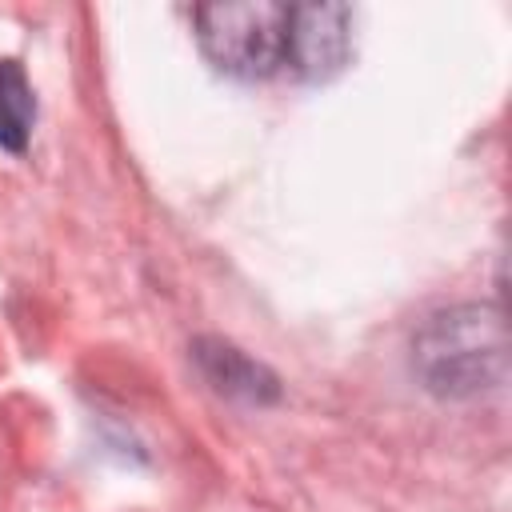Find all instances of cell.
Wrapping results in <instances>:
<instances>
[{"label":"cell","instance_id":"obj_1","mask_svg":"<svg viewBox=\"0 0 512 512\" xmlns=\"http://www.w3.org/2000/svg\"><path fill=\"white\" fill-rule=\"evenodd\" d=\"M504 320L492 304H460L428 316L412 340V364L436 396H476L504 384Z\"/></svg>","mask_w":512,"mask_h":512},{"label":"cell","instance_id":"obj_4","mask_svg":"<svg viewBox=\"0 0 512 512\" xmlns=\"http://www.w3.org/2000/svg\"><path fill=\"white\" fill-rule=\"evenodd\" d=\"M196 364L208 376V384L224 396L252 400V404H272L280 396L276 376L224 340H196Z\"/></svg>","mask_w":512,"mask_h":512},{"label":"cell","instance_id":"obj_5","mask_svg":"<svg viewBox=\"0 0 512 512\" xmlns=\"http://www.w3.org/2000/svg\"><path fill=\"white\" fill-rule=\"evenodd\" d=\"M32 116H36V100L24 68L16 60H0V148L24 152Z\"/></svg>","mask_w":512,"mask_h":512},{"label":"cell","instance_id":"obj_3","mask_svg":"<svg viewBox=\"0 0 512 512\" xmlns=\"http://www.w3.org/2000/svg\"><path fill=\"white\" fill-rule=\"evenodd\" d=\"M348 8L344 4H292L288 72L300 80H328L348 60Z\"/></svg>","mask_w":512,"mask_h":512},{"label":"cell","instance_id":"obj_2","mask_svg":"<svg viewBox=\"0 0 512 512\" xmlns=\"http://www.w3.org/2000/svg\"><path fill=\"white\" fill-rule=\"evenodd\" d=\"M200 52L236 80H264L288 68L292 44V4L276 0H236L200 4L192 12Z\"/></svg>","mask_w":512,"mask_h":512}]
</instances>
